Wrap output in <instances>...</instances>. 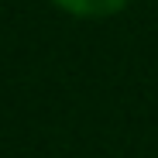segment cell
<instances>
[{
	"instance_id": "1",
	"label": "cell",
	"mask_w": 158,
	"mask_h": 158,
	"mask_svg": "<svg viewBox=\"0 0 158 158\" xmlns=\"http://www.w3.org/2000/svg\"><path fill=\"white\" fill-rule=\"evenodd\" d=\"M59 7H65L69 14H79V17H107L114 10H120L127 0H55Z\"/></svg>"
}]
</instances>
